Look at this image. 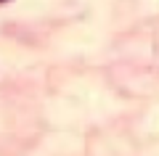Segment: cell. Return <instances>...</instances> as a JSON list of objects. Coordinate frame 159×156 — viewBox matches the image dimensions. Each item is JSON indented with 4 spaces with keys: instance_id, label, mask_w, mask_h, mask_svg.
<instances>
[{
    "instance_id": "1",
    "label": "cell",
    "mask_w": 159,
    "mask_h": 156,
    "mask_svg": "<svg viewBox=\"0 0 159 156\" xmlns=\"http://www.w3.org/2000/svg\"><path fill=\"white\" fill-rule=\"evenodd\" d=\"M0 3H6V0H0Z\"/></svg>"
}]
</instances>
